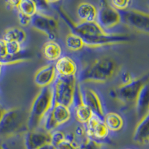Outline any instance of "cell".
Returning a JSON list of instances; mask_svg holds the SVG:
<instances>
[{"mask_svg":"<svg viewBox=\"0 0 149 149\" xmlns=\"http://www.w3.org/2000/svg\"><path fill=\"white\" fill-rule=\"evenodd\" d=\"M17 9L19 22L22 26H26L31 23V18L37 14V5L33 0H21L19 1Z\"/></svg>","mask_w":149,"mask_h":149,"instance_id":"9a60e30c","label":"cell"},{"mask_svg":"<svg viewBox=\"0 0 149 149\" xmlns=\"http://www.w3.org/2000/svg\"><path fill=\"white\" fill-rule=\"evenodd\" d=\"M7 50H6V41L3 39H0V59L7 57Z\"/></svg>","mask_w":149,"mask_h":149,"instance_id":"4dcf8cb0","label":"cell"},{"mask_svg":"<svg viewBox=\"0 0 149 149\" xmlns=\"http://www.w3.org/2000/svg\"><path fill=\"white\" fill-rule=\"evenodd\" d=\"M54 65L49 64L40 68L36 72L34 78V84L41 89L50 86L56 79Z\"/></svg>","mask_w":149,"mask_h":149,"instance_id":"2e32d148","label":"cell"},{"mask_svg":"<svg viewBox=\"0 0 149 149\" xmlns=\"http://www.w3.org/2000/svg\"><path fill=\"white\" fill-rule=\"evenodd\" d=\"M37 149H56V147L50 142V143H47V144L43 145V146H41V147H40L39 148Z\"/></svg>","mask_w":149,"mask_h":149,"instance_id":"e575fe53","label":"cell"},{"mask_svg":"<svg viewBox=\"0 0 149 149\" xmlns=\"http://www.w3.org/2000/svg\"><path fill=\"white\" fill-rule=\"evenodd\" d=\"M83 99L85 104L92 110L93 114L99 117L101 119L104 117V111L102 100L95 90L90 88H85L82 90Z\"/></svg>","mask_w":149,"mask_h":149,"instance_id":"5bb4252c","label":"cell"},{"mask_svg":"<svg viewBox=\"0 0 149 149\" xmlns=\"http://www.w3.org/2000/svg\"><path fill=\"white\" fill-rule=\"evenodd\" d=\"M30 24L36 30L46 34L49 40H54L58 38L59 25L54 17L37 11L31 18Z\"/></svg>","mask_w":149,"mask_h":149,"instance_id":"ba28073f","label":"cell"},{"mask_svg":"<svg viewBox=\"0 0 149 149\" xmlns=\"http://www.w3.org/2000/svg\"><path fill=\"white\" fill-rule=\"evenodd\" d=\"M53 106V91L52 86L41 89L31 105L28 115L27 130L39 128L46 114Z\"/></svg>","mask_w":149,"mask_h":149,"instance_id":"7a4b0ae2","label":"cell"},{"mask_svg":"<svg viewBox=\"0 0 149 149\" xmlns=\"http://www.w3.org/2000/svg\"><path fill=\"white\" fill-rule=\"evenodd\" d=\"M28 115L20 107L6 110L0 121V137L8 138L27 130Z\"/></svg>","mask_w":149,"mask_h":149,"instance_id":"3957f363","label":"cell"},{"mask_svg":"<svg viewBox=\"0 0 149 149\" xmlns=\"http://www.w3.org/2000/svg\"><path fill=\"white\" fill-rule=\"evenodd\" d=\"M5 111H6V110H5V109H4L3 107H2V106L0 105V121L2 120V117H3V116H4V114H5Z\"/></svg>","mask_w":149,"mask_h":149,"instance_id":"d590c367","label":"cell"},{"mask_svg":"<svg viewBox=\"0 0 149 149\" xmlns=\"http://www.w3.org/2000/svg\"><path fill=\"white\" fill-rule=\"evenodd\" d=\"M56 149H79V146L75 144L73 141L66 139L56 146Z\"/></svg>","mask_w":149,"mask_h":149,"instance_id":"f546056e","label":"cell"},{"mask_svg":"<svg viewBox=\"0 0 149 149\" xmlns=\"http://www.w3.org/2000/svg\"><path fill=\"white\" fill-rule=\"evenodd\" d=\"M65 43H66V48L72 52L81 50L84 46V43L81 37L73 33H70L66 36Z\"/></svg>","mask_w":149,"mask_h":149,"instance_id":"cb8c5ba5","label":"cell"},{"mask_svg":"<svg viewBox=\"0 0 149 149\" xmlns=\"http://www.w3.org/2000/svg\"><path fill=\"white\" fill-rule=\"evenodd\" d=\"M51 142V133L44 130L26 131L24 137V144L26 149H37L43 145Z\"/></svg>","mask_w":149,"mask_h":149,"instance_id":"8fae6325","label":"cell"},{"mask_svg":"<svg viewBox=\"0 0 149 149\" xmlns=\"http://www.w3.org/2000/svg\"><path fill=\"white\" fill-rule=\"evenodd\" d=\"M119 12L121 22L125 25L138 32L148 34L149 15L148 13L135 9H127Z\"/></svg>","mask_w":149,"mask_h":149,"instance_id":"8992f818","label":"cell"},{"mask_svg":"<svg viewBox=\"0 0 149 149\" xmlns=\"http://www.w3.org/2000/svg\"><path fill=\"white\" fill-rule=\"evenodd\" d=\"M126 149H130V148H126Z\"/></svg>","mask_w":149,"mask_h":149,"instance_id":"f35d334b","label":"cell"},{"mask_svg":"<svg viewBox=\"0 0 149 149\" xmlns=\"http://www.w3.org/2000/svg\"><path fill=\"white\" fill-rule=\"evenodd\" d=\"M56 72H58L59 76L72 77L76 76L77 67L76 63L72 58L64 56L58 59L54 65Z\"/></svg>","mask_w":149,"mask_h":149,"instance_id":"ac0fdd59","label":"cell"},{"mask_svg":"<svg viewBox=\"0 0 149 149\" xmlns=\"http://www.w3.org/2000/svg\"><path fill=\"white\" fill-rule=\"evenodd\" d=\"M42 54L49 61H57L61 58L62 49L55 40H49L42 47Z\"/></svg>","mask_w":149,"mask_h":149,"instance_id":"44dd1931","label":"cell"},{"mask_svg":"<svg viewBox=\"0 0 149 149\" xmlns=\"http://www.w3.org/2000/svg\"><path fill=\"white\" fill-rule=\"evenodd\" d=\"M7 56H14L22 52L21 44L17 42H6Z\"/></svg>","mask_w":149,"mask_h":149,"instance_id":"484cf974","label":"cell"},{"mask_svg":"<svg viewBox=\"0 0 149 149\" xmlns=\"http://www.w3.org/2000/svg\"><path fill=\"white\" fill-rule=\"evenodd\" d=\"M18 2L19 1H8V2H5V4L8 7H10V8H17Z\"/></svg>","mask_w":149,"mask_h":149,"instance_id":"836d02e7","label":"cell"},{"mask_svg":"<svg viewBox=\"0 0 149 149\" xmlns=\"http://www.w3.org/2000/svg\"><path fill=\"white\" fill-rule=\"evenodd\" d=\"M27 34L21 28L12 27L6 29L4 32L2 38L6 42H17L22 44L26 41Z\"/></svg>","mask_w":149,"mask_h":149,"instance_id":"603a6c76","label":"cell"},{"mask_svg":"<svg viewBox=\"0 0 149 149\" xmlns=\"http://www.w3.org/2000/svg\"><path fill=\"white\" fill-rule=\"evenodd\" d=\"M139 119L133 135V140L139 145H148L149 142V115Z\"/></svg>","mask_w":149,"mask_h":149,"instance_id":"e0dca14e","label":"cell"},{"mask_svg":"<svg viewBox=\"0 0 149 149\" xmlns=\"http://www.w3.org/2000/svg\"><path fill=\"white\" fill-rule=\"evenodd\" d=\"M76 87V76H59L56 78L52 88L53 104H61L70 108L74 102Z\"/></svg>","mask_w":149,"mask_h":149,"instance_id":"277c9868","label":"cell"},{"mask_svg":"<svg viewBox=\"0 0 149 149\" xmlns=\"http://www.w3.org/2000/svg\"><path fill=\"white\" fill-rule=\"evenodd\" d=\"M103 122L109 131L113 132L119 131L124 126L123 118L119 114L114 112H110L105 114Z\"/></svg>","mask_w":149,"mask_h":149,"instance_id":"7402d4cb","label":"cell"},{"mask_svg":"<svg viewBox=\"0 0 149 149\" xmlns=\"http://www.w3.org/2000/svg\"><path fill=\"white\" fill-rule=\"evenodd\" d=\"M71 118L70 109L61 104H53L51 110L45 116L43 130L52 133L70 120Z\"/></svg>","mask_w":149,"mask_h":149,"instance_id":"52a82bcc","label":"cell"},{"mask_svg":"<svg viewBox=\"0 0 149 149\" xmlns=\"http://www.w3.org/2000/svg\"><path fill=\"white\" fill-rule=\"evenodd\" d=\"M82 40L84 46L90 48H98L127 42L130 40V37L128 34H109L106 32L97 37L84 38Z\"/></svg>","mask_w":149,"mask_h":149,"instance_id":"30bf717a","label":"cell"},{"mask_svg":"<svg viewBox=\"0 0 149 149\" xmlns=\"http://www.w3.org/2000/svg\"><path fill=\"white\" fill-rule=\"evenodd\" d=\"M74 134H75V136L77 138H84V136H86V129L83 127H78L75 129V131H74Z\"/></svg>","mask_w":149,"mask_h":149,"instance_id":"d6a6232c","label":"cell"},{"mask_svg":"<svg viewBox=\"0 0 149 149\" xmlns=\"http://www.w3.org/2000/svg\"><path fill=\"white\" fill-rule=\"evenodd\" d=\"M29 58L28 53H23L21 52L20 53L16 54L14 56H7L5 58L0 59V62L2 66H10V65L17 64V63L23 62L27 61Z\"/></svg>","mask_w":149,"mask_h":149,"instance_id":"d4e9b609","label":"cell"},{"mask_svg":"<svg viewBox=\"0 0 149 149\" xmlns=\"http://www.w3.org/2000/svg\"><path fill=\"white\" fill-rule=\"evenodd\" d=\"M102 144L100 142L95 140L86 138L84 141H83L82 144L79 146V149H101Z\"/></svg>","mask_w":149,"mask_h":149,"instance_id":"4316f807","label":"cell"},{"mask_svg":"<svg viewBox=\"0 0 149 149\" xmlns=\"http://www.w3.org/2000/svg\"><path fill=\"white\" fill-rule=\"evenodd\" d=\"M77 15L81 22H95L97 17V8L95 5L90 2H81L77 8Z\"/></svg>","mask_w":149,"mask_h":149,"instance_id":"d6986e66","label":"cell"},{"mask_svg":"<svg viewBox=\"0 0 149 149\" xmlns=\"http://www.w3.org/2000/svg\"><path fill=\"white\" fill-rule=\"evenodd\" d=\"M119 70V65L110 57L97 58L81 71L78 81L81 83L102 84L108 81Z\"/></svg>","mask_w":149,"mask_h":149,"instance_id":"6da1fadb","label":"cell"},{"mask_svg":"<svg viewBox=\"0 0 149 149\" xmlns=\"http://www.w3.org/2000/svg\"><path fill=\"white\" fill-rule=\"evenodd\" d=\"M2 63H1V62H0V74H1V72H2Z\"/></svg>","mask_w":149,"mask_h":149,"instance_id":"8d00e7d4","label":"cell"},{"mask_svg":"<svg viewBox=\"0 0 149 149\" xmlns=\"http://www.w3.org/2000/svg\"><path fill=\"white\" fill-rule=\"evenodd\" d=\"M66 139V136L62 131L60 130H54L51 133V143L54 146H57L61 142Z\"/></svg>","mask_w":149,"mask_h":149,"instance_id":"83f0119b","label":"cell"},{"mask_svg":"<svg viewBox=\"0 0 149 149\" xmlns=\"http://www.w3.org/2000/svg\"><path fill=\"white\" fill-rule=\"evenodd\" d=\"M134 79V78H133L132 75L129 72H124L122 74V84H127L130 83L133 81Z\"/></svg>","mask_w":149,"mask_h":149,"instance_id":"1f68e13d","label":"cell"},{"mask_svg":"<svg viewBox=\"0 0 149 149\" xmlns=\"http://www.w3.org/2000/svg\"><path fill=\"white\" fill-rule=\"evenodd\" d=\"M86 125V134L90 139L98 142V140H102L107 137L109 134L108 129L103 120L97 116L93 115Z\"/></svg>","mask_w":149,"mask_h":149,"instance_id":"7c38bea8","label":"cell"},{"mask_svg":"<svg viewBox=\"0 0 149 149\" xmlns=\"http://www.w3.org/2000/svg\"><path fill=\"white\" fill-rule=\"evenodd\" d=\"M74 100L76 101V104L74 107V115L77 121L81 124H86L94 114L84 102L83 93L80 84H77Z\"/></svg>","mask_w":149,"mask_h":149,"instance_id":"4fadbf2b","label":"cell"},{"mask_svg":"<svg viewBox=\"0 0 149 149\" xmlns=\"http://www.w3.org/2000/svg\"><path fill=\"white\" fill-rule=\"evenodd\" d=\"M0 149H5V148L3 147V146H2V145H1V144H0Z\"/></svg>","mask_w":149,"mask_h":149,"instance_id":"74e56055","label":"cell"},{"mask_svg":"<svg viewBox=\"0 0 149 149\" xmlns=\"http://www.w3.org/2000/svg\"><path fill=\"white\" fill-rule=\"evenodd\" d=\"M132 2L128 0H122V1H119V0H113V1H111L110 2V5L113 6L115 9H116L118 11H121V10H125L128 9V8L130 7V5H131Z\"/></svg>","mask_w":149,"mask_h":149,"instance_id":"f1b7e54d","label":"cell"},{"mask_svg":"<svg viewBox=\"0 0 149 149\" xmlns=\"http://www.w3.org/2000/svg\"><path fill=\"white\" fill-rule=\"evenodd\" d=\"M148 83L144 85L141 89L135 102V106L136 108V113L139 119L148 113L149 95H148Z\"/></svg>","mask_w":149,"mask_h":149,"instance_id":"ffe728a7","label":"cell"},{"mask_svg":"<svg viewBox=\"0 0 149 149\" xmlns=\"http://www.w3.org/2000/svg\"><path fill=\"white\" fill-rule=\"evenodd\" d=\"M95 22L106 31L107 29L116 26L121 22V16L119 12L114 8L106 1H102L99 3V8L97 10V17Z\"/></svg>","mask_w":149,"mask_h":149,"instance_id":"9c48e42d","label":"cell"},{"mask_svg":"<svg viewBox=\"0 0 149 149\" xmlns=\"http://www.w3.org/2000/svg\"><path fill=\"white\" fill-rule=\"evenodd\" d=\"M148 83V75L135 78L132 82L127 84H121L110 92L114 99L125 105L135 104L136 100L141 89Z\"/></svg>","mask_w":149,"mask_h":149,"instance_id":"5b68a950","label":"cell"}]
</instances>
